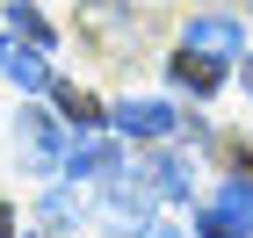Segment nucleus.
<instances>
[{"label": "nucleus", "instance_id": "f03ea898", "mask_svg": "<svg viewBox=\"0 0 253 238\" xmlns=\"http://www.w3.org/2000/svg\"><path fill=\"white\" fill-rule=\"evenodd\" d=\"M188 51H195V58H210V65H224V58H239V51H246V36H239V22L203 15V22H188Z\"/></svg>", "mask_w": 253, "mask_h": 238}, {"label": "nucleus", "instance_id": "ddd939ff", "mask_svg": "<svg viewBox=\"0 0 253 238\" xmlns=\"http://www.w3.org/2000/svg\"><path fill=\"white\" fill-rule=\"evenodd\" d=\"M145 238H181V231H167V224H145Z\"/></svg>", "mask_w": 253, "mask_h": 238}, {"label": "nucleus", "instance_id": "f8f14e48", "mask_svg": "<svg viewBox=\"0 0 253 238\" xmlns=\"http://www.w3.org/2000/svg\"><path fill=\"white\" fill-rule=\"evenodd\" d=\"M0 238H15V209H7V202H0Z\"/></svg>", "mask_w": 253, "mask_h": 238}, {"label": "nucleus", "instance_id": "6e6552de", "mask_svg": "<svg viewBox=\"0 0 253 238\" xmlns=\"http://www.w3.org/2000/svg\"><path fill=\"white\" fill-rule=\"evenodd\" d=\"M174 87H188V94H210V87H217V65L188 51V58H174Z\"/></svg>", "mask_w": 253, "mask_h": 238}, {"label": "nucleus", "instance_id": "4468645a", "mask_svg": "<svg viewBox=\"0 0 253 238\" xmlns=\"http://www.w3.org/2000/svg\"><path fill=\"white\" fill-rule=\"evenodd\" d=\"M246 87H253V65H246Z\"/></svg>", "mask_w": 253, "mask_h": 238}, {"label": "nucleus", "instance_id": "39448f33", "mask_svg": "<svg viewBox=\"0 0 253 238\" xmlns=\"http://www.w3.org/2000/svg\"><path fill=\"white\" fill-rule=\"evenodd\" d=\"M65 173H116V144H109V137H87V144H73Z\"/></svg>", "mask_w": 253, "mask_h": 238}, {"label": "nucleus", "instance_id": "423d86ee", "mask_svg": "<svg viewBox=\"0 0 253 238\" xmlns=\"http://www.w3.org/2000/svg\"><path fill=\"white\" fill-rule=\"evenodd\" d=\"M195 231L203 238H246V224H239L224 202H203V209H195Z\"/></svg>", "mask_w": 253, "mask_h": 238}, {"label": "nucleus", "instance_id": "f257e3e1", "mask_svg": "<svg viewBox=\"0 0 253 238\" xmlns=\"http://www.w3.org/2000/svg\"><path fill=\"white\" fill-rule=\"evenodd\" d=\"M0 72L15 79L22 94H43V87H51V65H43V43H22V36H7V43H0Z\"/></svg>", "mask_w": 253, "mask_h": 238}, {"label": "nucleus", "instance_id": "0eeeda50", "mask_svg": "<svg viewBox=\"0 0 253 238\" xmlns=\"http://www.w3.org/2000/svg\"><path fill=\"white\" fill-rule=\"evenodd\" d=\"M58 108H65V123H73V130H94V123H101V101L80 94V87H58Z\"/></svg>", "mask_w": 253, "mask_h": 238}, {"label": "nucleus", "instance_id": "20e7f679", "mask_svg": "<svg viewBox=\"0 0 253 238\" xmlns=\"http://www.w3.org/2000/svg\"><path fill=\"white\" fill-rule=\"evenodd\" d=\"M22 152H29V166H37V173H51V166H58V130H51V116H22Z\"/></svg>", "mask_w": 253, "mask_h": 238}, {"label": "nucleus", "instance_id": "7ed1b4c3", "mask_svg": "<svg viewBox=\"0 0 253 238\" xmlns=\"http://www.w3.org/2000/svg\"><path fill=\"white\" fill-rule=\"evenodd\" d=\"M116 123H123V137H167V130H174V108H167V101H123L116 108Z\"/></svg>", "mask_w": 253, "mask_h": 238}, {"label": "nucleus", "instance_id": "1a4fd4ad", "mask_svg": "<svg viewBox=\"0 0 253 238\" xmlns=\"http://www.w3.org/2000/svg\"><path fill=\"white\" fill-rule=\"evenodd\" d=\"M145 173H152V195H188V166L181 159H152Z\"/></svg>", "mask_w": 253, "mask_h": 238}, {"label": "nucleus", "instance_id": "9d476101", "mask_svg": "<svg viewBox=\"0 0 253 238\" xmlns=\"http://www.w3.org/2000/svg\"><path fill=\"white\" fill-rule=\"evenodd\" d=\"M7 22H15V36H29V43H51V22L29 7V0H7Z\"/></svg>", "mask_w": 253, "mask_h": 238}, {"label": "nucleus", "instance_id": "9b49d317", "mask_svg": "<svg viewBox=\"0 0 253 238\" xmlns=\"http://www.w3.org/2000/svg\"><path fill=\"white\" fill-rule=\"evenodd\" d=\"M217 202H224V209H232V217H239V224L253 231V180H232V188H224Z\"/></svg>", "mask_w": 253, "mask_h": 238}]
</instances>
